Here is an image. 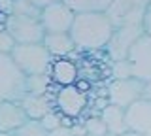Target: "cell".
I'll use <instances>...</instances> for the list:
<instances>
[{"mask_svg":"<svg viewBox=\"0 0 151 136\" xmlns=\"http://www.w3.org/2000/svg\"><path fill=\"white\" fill-rule=\"evenodd\" d=\"M28 121V115L21 102H0V132H15Z\"/></svg>","mask_w":151,"mask_h":136,"instance_id":"7c38bea8","label":"cell"},{"mask_svg":"<svg viewBox=\"0 0 151 136\" xmlns=\"http://www.w3.org/2000/svg\"><path fill=\"white\" fill-rule=\"evenodd\" d=\"M49 136H76V134L72 132V129H70V127H60V129L51 130Z\"/></svg>","mask_w":151,"mask_h":136,"instance_id":"4316f807","label":"cell"},{"mask_svg":"<svg viewBox=\"0 0 151 136\" xmlns=\"http://www.w3.org/2000/svg\"><path fill=\"white\" fill-rule=\"evenodd\" d=\"M13 136H49V132L42 127L40 121L36 119H28L23 127H19V129L13 132Z\"/></svg>","mask_w":151,"mask_h":136,"instance_id":"d6986e66","label":"cell"},{"mask_svg":"<svg viewBox=\"0 0 151 136\" xmlns=\"http://www.w3.org/2000/svg\"><path fill=\"white\" fill-rule=\"evenodd\" d=\"M83 136H91V134H83Z\"/></svg>","mask_w":151,"mask_h":136,"instance_id":"d6a6232c","label":"cell"},{"mask_svg":"<svg viewBox=\"0 0 151 136\" xmlns=\"http://www.w3.org/2000/svg\"><path fill=\"white\" fill-rule=\"evenodd\" d=\"M6 30L15 44H42L45 36L40 17L28 15H8Z\"/></svg>","mask_w":151,"mask_h":136,"instance_id":"5b68a950","label":"cell"},{"mask_svg":"<svg viewBox=\"0 0 151 136\" xmlns=\"http://www.w3.org/2000/svg\"><path fill=\"white\" fill-rule=\"evenodd\" d=\"M74 13H106L111 0H63Z\"/></svg>","mask_w":151,"mask_h":136,"instance_id":"e0dca14e","label":"cell"},{"mask_svg":"<svg viewBox=\"0 0 151 136\" xmlns=\"http://www.w3.org/2000/svg\"><path fill=\"white\" fill-rule=\"evenodd\" d=\"M149 2L151 0H111L110 8L106 10V15L113 25V29L142 25Z\"/></svg>","mask_w":151,"mask_h":136,"instance_id":"277c9868","label":"cell"},{"mask_svg":"<svg viewBox=\"0 0 151 136\" xmlns=\"http://www.w3.org/2000/svg\"><path fill=\"white\" fill-rule=\"evenodd\" d=\"M142 27H144V32H145V34L151 36V2H149L147 10H145V15H144V23H142Z\"/></svg>","mask_w":151,"mask_h":136,"instance_id":"d4e9b609","label":"cell"},{"mask_svg":"<svg viewBox=\"0 0 151 136\" xmlns=\"http://www.w3.org/2000/svg\"><path fill=\"white\" fill-rule=\"evenodd\" d=\"M102 117V121H104V125H106V129H108V132H111V134H117V136H121V134H125L127 130V121H125V110L119 106H113V104H106L100 110V114H98Z\"/></svg>","mask_w":151,"mask_h":136,"instance_id":"2e32d148","label":"cell"},{"mask_svg":"<svg viewBox=\"0 0 151 136\" xmlns=\"http://www.w3.org/2000/svg\"><path fill=\"white\" fill-rule=\"evenodd\" d=\"M32 6H36L38 10H44V8L51 6V4H57V2H63V0H28Z\"/></svg>","mask_w":151,"mask_h":136,"instance_id":"484cf974","label":"cell"},{"mask_svg":"<svg viewBox=\"0 0 151 136\" xmlns=\"http://www.w3.org/2000/svg\"><path fill=\"white\" fill-rule=\"evenodd\" d=\"M144 27L142 25H129L113 29V34L106 45V53L111 60H125L129 57L132 45L144 36Z\"/></svg>","mask_w":151,"mask_h":136,"instance_id":"52a82bcc","label":"cell"},{"mask_svg":"<svg viewBox=\"0 0 151 136\" xmlns=\"http://www.w3.org/2000/svg\"><path fill=\"white\" fill-rule=\"evenodd\" d=\"M83 129H85V132L91 134V136H104L108 132V129H106V125H104V121H102L100 115L89 117V119L83 123Z\"/></svg>","mask_w":151,"mask_h":136,"instance_id":"44dd1931","label":"cell"},{"mask_svg":"<svg viewBox=\"0 0 151 136\" xmlns=\"http://www.w3.org/2000/svg\"><path fill=\"white\" fill-rule=\"evenodd\" d=\"M40 123H42V127H44L47 132H51V130H55V129L64 127V125H63V115H60L59 112H49L45 117H42V119H40Z\"/></svg>","mask_w":151,"mask_h":136,"instance_id":"603a6c76","label":"cell"},{"mask_svg":"<svg viewBox=\"0 0 151 136\" xmlns=\"http://www.w3.org/2000/svg\"><path fill=\"white\" fill-rule=\"evenodd\" d=\"M9 55L25 76L49 74V68L53 64V57L44 47V44H15Z\"/></svg>","mask_w":151,"mask_h":136,"instance_id":"7a4b0ae2","label":"cell"},{"mask_svg":"<svg viewBox=\"0 0 151 136\" xmlns=\"http://www.w3.org/2000/svg\"><path fill=\"white\" fill-rule=\"evenodd\" d=\"M0 136H13V132H0Z\"/></svg>","mask_w":151,"mask_h":136,"instance_id":"4dcf8cb0","label":"cell"},{"mask_svg":"<svg viewBox=\"0 0 151 136\" xmlns=\"http://www.w3.org/2000/svg\"><path fill=\"white\" fill-rule=\"evenodd\" d=\"M15 47V42L8 34V30L0 32V53H12V49Z\"/></svg>","mask_w":151,"mask_h":136,"instance_id":"cb8c5ba5","label":"cell"},{"mask_svg":"<svg viewBox=\"0 0 151 136\" xmlns=\"http://www.w3.org/2000/svg\"><path fill=\"white\" fill-rule=\"evenodd\" d=\"M49 74H40V76H27V93L30 95H47L51 87Z\"/></svg>","mask_w":151,"mask_h":136,"instance_id":"ac0fdd59","label":"cell"},{"mask_svg":"<svg viewBox=\"0 0 151 136\" xmlns=\"http://www.w3.org/2000/svg\"><path fill=\"white\" fill-rule=\"evenodd\" d=\"M113 34V25L106 13H76L70 29L76 49L79 51H98L106 49Z\"/></svg>","mask_w":151,"mask_h":136,"instance_id":"6da1fadb","label":"cell"},{"mask_svg":"<svg viewBox=\"0 0 151 136\" xmlns=\"http://www.w3.org/2000/svg\"><path fill=\"white\" fill-rule=\"evenodd\" d=\"M55 104L59 108V114L63 117H78L87 108V93L78 85L59 87L55 95Z\"/></svg>","mask_w":151,"mask_h":136,"instance_id":"9c48e42d","label":"cell"},{"mask_svg":"<svg viewBox=\"0 0 151 136\" xmlns=\"http://www.w3.org/2000/svg\"><path fill=\"white\" fill-rule=\"evenodd\" d=\"M127 129L130 132L151 136V100L140 98L125 110Z\"/></svg>","mask_w":151,"mask_h":136,"instance_id":"8fae6325","label":"cell"},{"mask_svg":"<svg viewBox=\"0 0 151 136\" xmlns=\"http://www.w3.org/2000/svg\"><path fill=\"white\" fill-rule=\"evenodd\" d=\"M144 98H147V100H151V83H147V85H145V93H144Z\"/></svg>","mask_w":151,"mask_h":136,"instance_id":"83f0119b","label":"cell"},{"mask_svg":"<svg viewBox=\"0 0 151 136\" xmlns=\"http://www.w3.org/2000/svg\"><path fill=\"white\" fill-rule=\"evenodd\" d=\"M144 93H145V83H142L136 78L111 79V83L108 85V104L127 110L136 100L144 98Z\"/></svg>","mask_w":151,"mask_h":136,"instance_id":"8992f818","label":"cell"},{"mask_svg":"<svg viewBox=\"0 0 151 136\" xmlns=\"http://www.w3.org/2000/svg\"><path fill=\"white\" fill-rule=\"evenodd\" d=\"M111 78L113 79H129L132 78V70H130V64L129 60H111Z\"/></svg>","mask_w":151,"mask_h":136,"instance_id":"7402d4cb","label":"cell"},{"mask_svg":"<svg viewBox=\"0 0 151 136\" xmlns=\"http://www.w3.org/2000/svg\"><path fill=\"white\" fill-rule=\"evenodd\" d=\"M132 70V78L140 79L142 83H151V36L144 34L132 45L129 57H127Z\"/></svg>","mask_w":151,"mask_h":136,"instance_id":"ba28073f","label":"cell"},{"mask_svg":"<svg viewBox=\"0 0 151 136\" xmlns=\"http://www.w3.org/2000/svg\"><path fill=\"white\" fill-rule=\"evenodd\" d=\"M74 19H76V13L64 2L51 4V6L44 8L40 13V21L44 25L45 34L47 32H70Z\"/></svg>","mask_w":151,"mask_h":136,"instance_id":"30bf717a","label":"cell"},{"mask_svg":"<svg viewBox=\"0 0 151 136\" xmlns=\"http://www.w3.org/2000/svg\"><path fill=\"white\" fill-rule=\"evenodd\" d=\"M2 30H6V25H4V23L0 21V32H2Z\"/></svg>","mask_w":151,"mask_h":136,"instance_id":"f546056e","label":"cell"},{"mask_svg":"<svg viewBox=\"0 0 151 136\" xmlns=\"http://www.w3.org/2000/svg\"><path fill=\"white\" fill-rule=\"evenodd\" d=\"M104 136H117V134H111V132H106V134H104Z\"/></svg>","mask_w":151,"mask_h":136,"instance_id":"1f68e13d","label":"cell"},{"mask_svg":"<svg viewBox=\"0 0 151 136\" xmlns=\"http://www.w3.org/2000/svg\"><path fill=\"white\" fill-rule=\"evenodd\" d=\"M49 78L55 85L66 87V85H74L78 81V66L74 60H70L68 57L64 59H53V64L49 68Z\"/></svg>","mask_w":151,"mask_h":136,"instance_id":"5bb4252c","label":"cell"},{"mask_svg":"<svg viewBox=\"0 0 151 136\" xmlns=\"http://www.w3.org/2000/svg\"><path fill=\"white\" fill-rule=\"evenodd\" d=\"M13 15H28V17H40L42 10H38L36 6H32L28 0H13V8H12Z\"/></svg>","mask_w":151,"mask_h":136,"instance_id":"ffe728a7","label":"cell"},{"mask_svg":"<svg viewBox=\"0 0 151 136\" xmlns=\"http://www.w3.org/2000/svg\"><path fill=\"white\" fill-rule=\"evenodd\" d=\"M21 106L25 108L28 119H36V121H40L49 112H53L51 98L47 95H30V93H27L25 98L21 100Z\"/></svg>","mask_w":151,"mask_h":136,"instance_id":"9a60e30c","label":"cell"},{"mask_svg":"<svg viewBox=\"0 0 151 136\" xmlns=\"http://www.w3.org/2000/svg\"><path fill=\"white\" fill-rule=\"evenodd\" d=\"M0 102H2V100H0Z\"/></svg>","mask_w":151,"mask_h":136,"instance_id":"836d02e7","label":"cell"},{"mask_svg":"<svg viewBox=\"0 0 151 136\" xmlns=\"http://www.w3.org/2000/svg\"><path fill=\"white\" fill-rule=\"evenodd\" d=\"M27 95V76L9 53H0V100L21 102Z\"/></svg>","mask_w":151,"mask_h":136,"instance_id":"3957f363","label":"cell"},{"mask_svg":"<svg viewBox=\"0 0 151 136\" xmlns=\"http://www.w3.org/2000/svg\"><path fill=\"white\" fill-rule=\"evenodd\" d=\"M121 136H144V134H138V132H130V130H127V132L121 134Z\"/></svg>","mask_w":151,"mask_h":136,"instance_id":"f1b7e54d","label":"cell"},{"mask_svg":"<svg viewBox=\"0 0 151 136\" xmlns=\"http://www.w3.org/2000/svg\"><path fill=\"white\" fill-rule=\"evenodd\" d=\"M42 44L51 53L53 59H64L76 51V44L70 32H47Z\"/></svg>","mask_w":151,"mask_h":136,"instance_id":"4fadbf2b","label":"cell"}]
</instances>
